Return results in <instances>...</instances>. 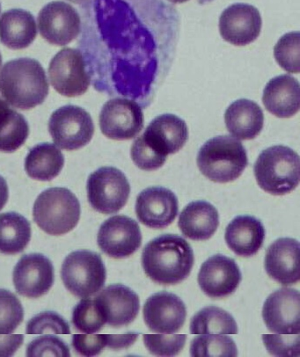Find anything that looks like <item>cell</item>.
<instances>
[{
    "label": "cell",
    "mask_w": 300,
    "mask_h": 357,
    "mask_svg": "<svg viewBox=\"0 0 300 357\" xmlns=\"http://www.w3.org/2000/svg\"><path fill=\"white\" fill-rule=\"evenodd\" d=\"M193 249L177 234L158 236L142 252V267L148 278L157 284L174 285L186 280L193 268Z\"/></svg>",
    "instance_id": "1"
},
{
    "label": "cell",
    "mask_w": 300,
    "mask_h": 357,
    "mask_svg": "<svg viewBox=\"0 0 300 357\" xmlns=\"http://www.w3.org/2000/svg\"><path fill=\"white\" fill-rule=\"evenodd\" d=\"M0 94L10 106L29 110L41 105L49 94L45 69L37 60L24 57L0 70Z\"/></svg>",
    "instance_id": "2"
},
{
    "label": "cell",
    "mask_w": 300,
    "mask_h": 357,
    "mask_svg": "<svg viewBox=\"0 0 300 357\" xmlns=\"http://www.w3.org/2000/svg\"><path fill=\"white\" fill-rule=\"evenodd\" d=\"M197 167L209 180L227 183L237 180L248 166L247 151L237 138L218 136L199 150Z\"/></svg>",
    "instance_id": "3"
},
{
    "label": "cell",
    "mask_w": 300,
    "mask_h": 357,
    "mask_svg": "<svg viewBox=\"0 0 300 357\" xmlns=\"http://www.w3.org/2000/svg\"><path fill=\"white\" fill-rule=\"evenodd\" d=\"M254 173L260 188L268 193H291L299 183V156L287 146L269 147L259 155Z\"/></svg>",
    "instance_id": "4"
},
{
    "label": "cell",
    "mask_w": 300,
    "mask_h": 357,
    "mask_svg": "<svg viewBox=\"0 0 300 357\" xmlns=\"http://www.w3.org/2000/svg\"><path fill=\"white\" fill-rule=\"evenodd\" d=\"M82 208L76 195L66 188H48L33 204V221L46 234H68L79 223Z\"/></svg>",
    "instance_id": "5"
},
{
    "label": "cell",
    "mask_w": 300,
    "mask_h": 357,
    "mask_svg": "<svg viewBox=\"0 0 300 357\" xmlns=\"http://www.w3.org/2000/svg\"><path fill=\"white\" fill-rule=\"evenodd\" d=\"M61 278L66 288L77 298H89L104 287L107 271L97 252L79 250L70 252L63 261Z\"/></svg>",
    "instance_id": "6"
},
{
    "label": "cell",
    "mask_w": 300,
    "mask_h": 357,
    "mask_svg": "<svg viewBox=\"0 0 300 357\" xmlns=\"http://www.w3.org/2000/svg\"><path fill=\"white\" fill-rule=\"evenodd\" d=\"M91 207L100 213L114 214L129 200L130 185L122 171L103 167L90 174L87 184Z\"/></svg>",
    "instance_id": "7"
},
{
    "label": "cell",
    "mask_w": 300,
    "mask_h": 357,
    "mask_svg": "<svg viewBox=\"0 0 300 357\" xmlns=\"http://www.w3.org/2000/svg\"><path fill=\"white\" fill-rule=\"evenodd\" d=\"M49 132L54 143L60 149H82L90 143L93 137L92 117L82 107L63 106L50 116Z\"/></svg>",
    "instance_id": "8"
},
{
    "label": "cell",
    "mask_w": 300,
    "mask_h": 357,
    "mask_svg": "<svg viewBox=\"0 0 300 357\" xmlns=\"http://www.w3.org/2000/svg\"><path fill=\"white\" fill-rule=\"evenodd\" d=\"M48 73L53 89L63 96H80L89 89L90 76L79 50H60L50 62Z\"/></svg>",
    "instance_id": "9"
},
{
    "label": "cell",
    "mask_w": 300,
    "mask_h": 357,
    "mask_svg": "<svg viewBox=\"0 0 300 357\" xmlns=\"http://www.w3.org/2000/svg\"><path fill=\"white\" fill-rule=\"evenodd\" d=\"M142 109L133 100L116 98L104 104L100 114V128L110 139H133L143 130Z\"/></svg>",
    "instance_id": "10"
},
{
    "label": "cell",
    "mask_w": 300,
    "mask_h": 357,
    "mask_svg": "<svg viewBox=\"0 0 300 357\" xmlns=\"http://www.w3.org/2000/svg\"><path fill=\"white\" fill-rule=\"evenodd\" d=\"M97 242L100 250L110 257L124 259L140 249L142 234L136 220L127 215H117L100 225Z\"/></svg>",
    "instance_id": "11"
},
{
    "label": "cell",
    "mask_w": 300,
    "mask_h": 357,
    "mask_svg": "<svg viewBox=\"0 0 300 357\" xmlns=\"http://www.w3.org/2000/svg\"><path fill=\"white\" fill-rule=\"evenodd\" d=\"M39 32L50 45L66 46L82 32L79 13L72 6L63 1L47 4L39 13Z\"/></svg>",
    "instance_id": "12"
},
{
    "label": "cell",
    "mask_w": 300,
    "mask_h": 357,
    "mask_svg": "<svg viewBox=\"0 0 300 357\" xmlns=\"http://www.w3.org/2000/svg\"><path fill=\"white\" fill-rule=\"evenodd\" d=\"M55 280L52 261L41 254L23 256L13 273V284L19 295L38 298L50 291Z\"/></svg>",
    "instance_id": "13"
},
{
    "label": "cell",
    "mask_w": 300,
    "mask_h": 357,
    "mask_svg": "<svg viewBox=\"0 0 300 357\" xmlns=\"http://www.w3.org/2000/svg\"><path fill=\"white\" fill-rule=\"evenodd\" d=\"M262 317L269 331L280 335H299V291L283 288L272 293L264 303Z\"/></svg>",
    "instance_id": "14"
},
{
    "label": "cell",
    "mask_w": 300,
    "mask_h": 357,
    "mask_svg": "<svg viewBox=\"0 0 300 357\" xmlns=\"http://www.w3.org/2000/svg\"><path fill=\"white\" fill-rule=\"evenodd\" d=\"M262 25L258 9L243 3L229 6L219 18L222 38L235 46H245L255 42L261 33Z\"/></svg>",
    "instance_id": "15"
},
{
    "label": "cell",
    "mask_w": 300,
    "mask_h": 357,
    "mask_svg": "<svg viewBox=\"0 0 300 357\" xmlns=\"http://www.w3.org/2000/svg\"><path fill=\"white\" fill-rule=\"evenodd\" d=\"M135 211L141 224L151 229H164L177 218L178 199L166 188H148L137 195Z\"/></svg>",
    "instance_id": "16"
},
{
    "label": "cell",
    "mask_w": 300,
    "mask_h": 357,
    "mask_svg": "<svg viewBox=\"0 0 300 357\" xmlns=\"http://www.w3.org/2000/svg\"><path fill=\"white\" fill-rule=\"evenodd\" d=\"M241 280V272L234 259L222 255L209 258L202 265L197 279L202 291L212 298L230 296Z\"/></svg>",
    "instance_id": "17"
},
{
    "label": "cell",
    "mask_w": 300,
    "mask_h": 357,
    "mask_svg": "<svg viewBox=\"0 0 300 357\" xmlns=\"http://www.w3.org/2000/svg\"><path fill=\"white\" fill-rule=\"evenodd\" d=\"M144 319L151 331L177 333L186 321L187 309L179 296L167 291L151 296L144 305Z\"/></svg>",
    "instance_id": "18"
},
{
    "label": "cell",
    "mask_w": 300,
    "mask_h": 357,
    "mask_svg": "<svg viewBox=\"0 0 300 357\" xmlns=\"http://www.w3.org/2000/svg\"><path fill=\"white\" fill-rule=\"evenodd\" d=\"M94 301L107 324L113 328L130 324L140 312V296L126 285L107 286Z\"/></svg>",
    "instance_id": "19"
},
{
    "label": "cell",
    "mask_w": 300,
    "mask_h": 357,
    "mask_svg": "<svg viewBox=\"0 0 300 357\" xmlns=\"http://www.w3.org/2000/svg\"><path fill=\"white\" fill-rule=\"evenodd\" d=\"M141 137L158 153L167 157L183 149L188 139V130L181 118L164 114L151 121Z\"/></svg>",
    "instance_id": "20"
},
{
    "label": "cell",
    "mask_w": 300,
    "mask_h": 357,
    "mask_svg": "<svg viewBox=\"0 0 300 357\" xmlns=\"http://www.w3.org/2000/svg\"><path fill=\"white\" fill-rule=\"evenodd\" d=\"M265 269L269 278L284 286L298 284L300 278L299 242L279 238L266 252Z\"/></svg>",
    "instance_id": "21"
},
{
    "label": "cell",
    "mask_w": 300,
    "mask_h": 357,
    "mask_svg": "<svg viewBox=\"0 0 300 357\" xmlns=\"http://www.w3.org/2000/svg\"><path fill=\"white\" fill-rule=\"evenodd\" d=\"M262 102L266 109L276 117H292L299 110V80L287 74L269 80L264 91Z\"/></svg>",
    "instance_id": "22"
},
{
    "label": "cell",
    "mask_w": 300,
    "mask_h": 357,
    "mask_svg": "<svg viewBox=\"0 0 300 357\" xmlns=\"http://www.w3.org/2000/svg\"><path fill=\"white\" fill-rule=\"evenodd\" d=\"M225 240L235 255L251 257L264 243L265 228L252 215H239L227 225Z\"/></svg>",
    "instance_id": "23"
},
{
    "label": "cell",
    "mask_w": 300,
    "mask_h": 357,
    "mask_svg": "<svg viewBox=\"0 0 300 357\" xmlns=\"http://www.w3.org/2000/svg\"><path fill=\"white\" fill-rule=\"evenodd\" d=\"M178 225L185 237L190 240L207 241L217 231L218 212L208 202H192L181 211Z\"/></svg>",
    "instance_id": "24"
},
{
    "label": "cell",
    "mask_w": 300,
    "mask_h": 357,
    "mask_svg": "<svg viewBox=\"0 0 300 357\" xmlns=\"http://www.w3.org/2000/svg\"><path fill=\"white\" fill-rule=\"evenodd\" d=\"M225 123L232 136L237 139L252 140L264 129V114L257 103L241 99L228 107Z\"/></svg>",
    "instance_id": "25"
},
{
    "label": "cell",
    "mask_w": 300,
    "mask_h": 357,
    "mask_svg": "<svg viewBox=\"0 0 300 357\" xmlns=\"http://www.w3.org/2000/svg\"><path fill=\"white\" fill-rule=\"evenodd\" d=\"M36 36L37 26L32 13L22 9H12L0 17V41L8 48H28Z\"/></svg>",
    "instance_id": "26"
},
{
    "label": "cell",
    "mask_w": 300,
    "mask_h": 357,
    "mask_svg": "<svg viewBox=\"0 0 300 357\" xmlns=\"http://www.w3.org/2000/svg\"><path fill=\"white\" fill-rule=\"evenodd\" d=\"M65 165V158L55 144L43 143L30 150L25 160V170L36 181H50L59 174Z\"/></svg>",
    "instance_id": "27"
},
{
    "label": "cell",
    "mask_w": 300,
    "mask_h": 357,
    "mask_svg": "<svg viewBox=\"0 0 300 357\" xmlns=\"http://www.w3.org/2000/svg\"><path fill=\"white\" fill-rule=\"evenodd\" d=\"M31 225L17 212L0 214V252L8 255L21 254L31 240Z\"/></svg>",
    "instance_id": "28"
},
{
    "label": "cell",
    "mask_w": 300,
    "mask_h": 357,
    "mask_svg": "<svg viewBox=\"0 0 300 357\" xmlns=\"http://www.w3.org/2000/svg\"><path fill=\"white\" fill-rule=\"evenodd\" d=\"M192 335H237L234 317L217 306H208L198 312L190 321Z\"/></svg>",
    "instance_id": "29"
},
{
    "label": "cell",
    "mask_w": 300,
    "mask_h": 357,
    "mask_svg": "<svg viewBox=\"0 0 300 357\" xmlns=\"http://www.w3.org/2000/svg\"><path fill=\"white\" fill-rule=\"evenodd\" d=\"M29 126L22 114L9 106L0 111V151L15 153L26 143Z\"/></svg>",
    "instance_id": "30"
},
{
    "label": "cell",
    "mask_w": 300,
    "mask_h": 357,
    "mask_svg": "<svg viewBox=\"0 0 300 357\" xmlns=\"http://www.w3.org/2000/svg\"><path fill=\"white\" fill-rule=\"evenodd\" d=\"M190 355L194 357H234L238 356V349L234 340L224 335H202L191 342Z\"/></svg>",
    "instance_id": "31"
},
{
    "label": "cell",
    "mask_w": 300,
    "mask_h": 357,
    "mask_svg": "<svg viewBox=\"0 0 300 357\" xmlns=\"http://www.w3.org/2000/svg\"><path fill=\"white\" fill-rule=\"evenodd\" d=\"M73 324L80 332L94 333L106 324L94 299L84 298L73 309Z\"/></svg>",
    "instance_id": "32"
},
{
    "label": "cell",
    "mask_w": 300,
    "mask_h": 357,
    "mask_svg": "<svg viewBox=\"0 0 300 357\" xmlns=\"http://www.w3.org/2000/svg\"><path fill=\"white\" fill-rule=\"evenodd\" d=\"M24 319L20 299L11 291L0 289V335H8L18 328Z\"/></svg>",
    "instance_id": "33"
},
{
    "label": "cell",
    "mask_w": 300,
    "mask_h": 357,
    "mask_svg": "<svg viewBox=\"0 0 300 357\" xmlns=\"http://www.w3.org/2000/svg\"><path fill=\"white\" fill-rule=\"evenodd\" d=\"M299 32L286 33L280 38L274 49L276 62L290 73H299Z\"/></svg>",
    "instance_id": "34"
},
{
    "label": "cell",
    "mask_w": 300,
    "mask_h": 357,
    "mask_svg": "<svg viewBox=\"0 0 300 357\" xmlns=\"http://www.w3.org/2000/svg\"><path fill=\"white\" fill-rule=\"evenodd\" d=\"M26 333L28 335H69L70 333L68 322L54 312H43L33 317L27 325Z\"/></svg>",
    "instance_id": "35"
},
{
    "label": "cell",
    "mask_w": 300,
    "mask_h": 357,
    "mask_svg": "<svg viewBox=\"0 0 300 357\" xmlns=\"http://www.w3.org/2000/svg\"><path fill=\"white\" fill-rule=\"evenodd\" d=\"M144 342L151 355L174 356L183 349L187 341L186 335H144Z\"/></svg>",
    "instance_id": "36"
},
{
    "label": "cell",
    "mask_w": 300,
    "mask_h": 357,
    "mask_svg": "<svg viewBox=\"0 0 300 357\" xmlns=\"http://www.w3.org/2000/svg\"><path fill=\"white\" fill-rule=\"evenodd\" d=\"M130 156L133 162L141 170L154 171L158 169L166 162L167 158L144 142L142 137H138L134 141L130 149Z\"/></svg>",
    "instance_id": "37"
},
{
    "label": "cell",
    "mask_w": 300,
    "mask_h": 357,
    "mask_svg": "<svg viewBox=\"0 0 300 357\" xmlns=\"http://www.w3.org/2000/svg\"><path fill=\"white\" fill-rule=\"evenodd\" d=\"M27 356L69 357L70 354L65 342L57 337L49 335L40 337L30 342L27 348Z\"/></svg>",
    "instance_id": "38"
},
{
    "label": "cell",
    "mask_w": 300,
    "mask_h": 357,
    "mask_svg": "<svg viewBox=\"0 0 300 357\" xmlns=\"http://www.w3.org/2000/svg\"><path fill=\"white\" fill-rule=\"evenodd\" d=\"M268 351L276 356H299V335L291 336L276 335H262Z\"/></svg>",
    "instance_id": "39"
},
{
    "label": "cell",
    "mask_w": 300,
    "mask_h": 357,
    "mask_svg": "<svg viewBox=\"0 0 300 357\" xmlns=\"http://www.w3.org/2000/svg\"><path fill=\"white\" fill-rule=\"evenodd\" d=\"M107 335H74L73 346L80 355L83 356H96L102 353L107 347Z\"/></svg>",
    "instance_id": "40"
},
{
    "label": "cell",
    "mask_w": 300,
    "mask_h": 357,
    "mask_svg": "<svg viewBox=\"0 0 300 357\" xmlns=\"http://www.w3.org/2000/svg\"><path fill=\"white\" fill-rule=\"evenodd\" d=\"M24 336L22 335H0V357L13 356L21 348Z\"/></svg>",
    "instance_id": "41"
},
{
    "label": "cell",
    "mask_w": 300,
    "mask_h": 357,
    "mask_svg": "<svg viewBox=\"0 0 300 357\" xmlns=\"http://www.w3.org/2000/svg\"><path fill=\"white\" fill-rule=\"evenodd\" d=\"M137 336V333L134 335V333H130L123 335H107V346L113 349L128 348V347L133 344Z\"/></svg>",
    "instance_id": "42"
},
{
    "label": "cell",
    "mask_w": 300,
    "mask_h": 357,
    "mask_svg": "<svg viewBox=\"0 0 300 357\" xmlns=\"http://www.w3.org/2000/svg\"><path fill=\"white\" fill-rule=\"evenodd\" d=\"M9 198V190L8 183L4 178L0 175V211L5 207Z\"/></svg>",
    "instance_id": "43"
},
{
    "label": "cell",
    "mask_w": 300,
    "mask_h": 357,
    "mask_svg": "<svg viewBox=\"0 0 300 357\" xmlns=\"http://www.w3.org/2000/svg\"><path fill=\"white\" fill-rule=\"evenodd\" d=\"M8 103L6 102L4 100H2L1 98H0V111L6 109V107H8Z\"/></svg>",
    "instance_id": "44"
},
{
    "label": "cell",
    "mask_w": 300,
    "mask_h": 357,
    "mask_svg": "<svg viewBox=\"0 0 300 357\" xmlns=\"http://www.w3.org/2000/svg\"><path fill=\"white\" fill-rule=\"evenodd\" d=\"M68 1L73 3V4L80 5L87 2V0H68Z\"/></svg>",
    "instance_id": "45"
},
{
    "label": "cell",
    "mask_w": 300,
    "mask_h": 357,
    "mask_svg": "<svg viewBox=\"0 0 300 357\" xmlns=\"http://www.w3.org/2000/svg\"><path fill=\"white\" fill-rule=\"evenodd\" d=\"M170 1L174 3V4H181V3L187 2L188 0H170Z\"/></svg>",
    "instance_id": "46"
},
{
    "label": "cell",
    "mask_w": 300,
    "mask_h": 357,
    "mask_svg": "<svg viewBox=\"0 0 300 357\" xmlns=\"http://www.w3.org/2000/svg\"><path fill=\"white\" fill-rule=\"evenodd\" d=\"M1 65H2V56H1V54H0V67H1Z\"/></svg>",
    "instance_id": "47"
},
{
    "label": "cell",
    "mask_w": 300,
    "mask_h": 357,
    "mask_svg": "<svg viewBox=\"0 0 300 357\" xmlns=\"http://www.w3.org/2000/svg\"><path fill=\"white\" fill-rule=\"evenodd\" d=\"M0 12H1V5H0Z\"/></svg>",
    "instance_id": "48"
}]
</instances>
